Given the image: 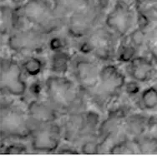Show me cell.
<instances>
[{
  "mask_svg": "<svg viewBox=\"0 0 157 156\" xmlns=\"http://www.w3.org/2000/svg\"><path fill=\"white\" fill-rule=\"evenodd\" d=\"M101 143L97 138H89L83 142L81 146L82 153L92 154L100 153V147Z\"/></svg>",
  "mask_w": 157,
  "mask_h": 156,
  "instance_id": "obj_22",
  "label": "cell"
},
{
  "mask_svg": "<svg viewBox=\"0 0 157 156\" xmlns=\"http://www.w3.org/2000/svg\"><path fill=\"white\" fill-rule=\"evenodd\" d=\"M91 2V0H55L54 7L56 13L63 18L85 8Z\"/></svg>",
  "mask_w": 157,
  "mask_h": 156,
  "instance_id": "obj_15",
  "label": "cell"
},
{
  "mask_svg": "<svg viewBox=\"0 0 157 156\" xmlns=\"http://www.w3.org/2000/svg\"><path fill=\"white\" fill-rule=\"evenodd\" d=\"M57 153L59 154H78L79 151H77L76 149L71 147L70 145H63L58 149Z\"/></svg>",
  "mask_w": 157,
  "mask_h": 156,
  "instance_id": "obj_26",
  "label": "cell"
},
{
  "mask_svg": "<svg viewBox=\"0 0 157 156\" xmlns=\"http://www.w3.org/2000/svg\"><path fill=\"white\" fill-rule=\"evenodd\" d=\"M47 33L33 27L13 32L9 36L8 45L16 53L32 52L43 48Z\"/></svg>",
  "mask_w": 157,
  "mask_h": 156,
  "instance_id": "obj_9",
  "label": "cell"
},
{
  "mask_svg": "<svg viewBox=\"0 0 157 156\" xmlns=\"http://www.w3.org/2000/svg\"><path fill=\"white\" fill-rule=\"evenodd\" d=\"M62 129L57 124L51 123L33 128L31 135V147L37 152L53 153L59 148Z\"/></svg>",
  "mask_w": 157,
  "mask_h": 156,
  "instance_id": "obj_8",
  "label": "cell"
},
{
  "mask_svg": "<svg viewBox=\"0 0 157 156\" xmlns=\"http://www.w3.org/2000/svg\"><path fill=\"white\" fill-rule=\"evenodd\" d=\"M20 17L45 33L56 29L62 18L56 13L50 0H27L20 5Z\"/></svg>",
  "mask_w": 157,
  "mask_h": 156,
  "instance_id": "obj_2",
  "label": "cell"
},
{
  "mask_svg": "<svg viewBox=\"0 0 157 156\" xmlns=\"http://www.w3.org/2000/svg\"><path fill=\"white\" fill-rule=\"evenodd\" d=\"M58 113L59 112L48 101L32 100L28 105V117L33 128L55 123L58 118Z\"/></svg>",
  "mask_w": 157,
  "mask_h": 156,
  "instance_id": "obj_13",
  "label": "cell"
},
{
  "mask_svg": "<svg viewBox=\"0 0 157 156\" xmlns=\"http://www.w3.org/2000/svg\"><path fill=\"white\" fill-rule=\"evenodd\" d=\"M45 93L48 101L58 112H73L80 103L78 87L63 75L55 74L48 77L45 80Z\"/></svg>",
  "mask_w": 157,
  "mask_h": 156,
  "instance_id": "obj_1",
  "label": "cell"
},
{
  "mask_svg": "<svg viewBox=\"0 0 157 156\" xmlns=\"http://www.w3.org/2000/svg\"><path fill=\"white\" fill-rule=\"evenodd\" d=\"M140 154H153L157 153V138L153 136H146L139 139L136 143Z\"/></svg>",
  "mask_w": 157,
  "mask_h": 156,
  "instance_id": "obj_18",
  "label": "cell"
},
{
  "mask_svg": "<svg viewBox=\"0 0 157 156\" xmlns=\"http://www.w3.org/2000/svg\"><path fill=\"white\" fill-rule=\"evenodd\" d=\"M136 48L130 42L123 44L118 50V59L122 63H130L134 58Z\"/></svg>",
  "mask_w": 157,
  "mask_h": 156,
  "instance_id": "obj_21",
  "label": "cell"
},
{
  "mask_svg": "<svg viewBox=\"0 0 157 156\" xmlns=\"http://www.w3.org/2000/svg\"><path fill=\"white\" fill-rule=\"evenodd\" d=\"M99 18V10L93 2L68 18V31L75 38H84L94 29Z\"/></svg>",
  "mask_w": 157,
  "mask_h": 156,
  "instance_id": "obj_10",
  "label": "cell"
},
{
  "mask_svg": "<svg viewBox=\"0 0 157 156\" xmlns=\"http://www.w3.org/2000/svg\"><path fill=\"white\" fill-rule=\"evenodd\" d=\"M49 44H50L52 50H55V51H59V49L62 48V41L59 38L52 39Z\"/></svg>",
  "mask_w": 157,
  "mask_h": 156,
  "instance_id": "obj_27",
  "label": "cell"
},
{
  "mask_svg": "<svg viewBox=\"0 0 157 156\" xmlns=\"http://www.w3.org/2000/svg\"><path fill=\"white\" fill-rule=\"evenodd\" d=\"M140 103L146 110H153L157 108V88L155 86L147 88L140 95Z\"/></svg>",
  "mask_w": 157,
  "mask_h": 156,
  "instance_id": "obj_19",
  "label": "cell"
},
{
  "mask_svg": "<svg viewBox=\"0 0 157 156\" xmlns=\"http://www.w3.org/2000/svg\"><path fill=\"white\" fill-rule=\"evenodd\" d=\"M154 73V65L145 57H135L129 64V74L134 80L140 83L148 81Z\"/></svg>",
  "mask_w": 157,
  "mask_h": 156,
  "instance_id": "obj_14",
  "label": "cell"
},
{
  "mask_svg": "<svg viewBox=\"0 0 157 156\" xmlns=\"http://www.w3.org/2000/svg\"><path fill=\"white\" fill-rule=\"evenodd\" d=\"M134 21L135 13L131 6L124 0H116L106 15L105 24L117 38H124L133 27Z\"/></svg>",
  "mask_w": 157,
  "mask_h": 156,
  "instance_id": "obj_7",
  "label": "cell"
},
{
  "mask_svg": "<svg viewBox=\"0 0 157 156\" xmlns=\"http://www.w3.org/2000/svg\"><path fill=\"white\" fill-rule=\"evenodd\" d=\"M16 13L9 5L1 6V34L4 35L11 32L16 23Z\"/></svg>",
  "mask_w": 157,
  "mask_h": 156,
  "instance_id": "obj_16",
  "label": "cell"
},
{
  "mask_svg": "<svg viewBox=\"0 0 157 156\" xmlns=\"http://www.w3.org/2000/svg\"><path fill=\"white\" fill-rule=\"evenodd\" d=\"M0 129L2 137L23 139L30 137L33 126L27 113L12 105L2 104Z\"/></svg>",
  "mask_w": 157,
  "mask_h": 156,
  "instance_id": "obj_3",
  "label": "cell"
},
{
  "mask_svg": "<svg viewBox=\"0 0 157 156\" xmlns=\"http://www.w3.org/2000/svg\"><path fill=\"white\" fill-rule=\"evenodd\" d=\"M22 67L26 74L31 77H35L42 72L44 63L39 58L30 57L24 60V63H22Z\"/></svg>",
  "mask_w": 157,
  "mask_h": 156,
  "instance_id": "obj_20",
  "label": "cell"
},
{
  "mask_svg": "<svg viewBox=\"0 0 157 156\" xmlns=\"http://www.w3.org/2000/svg\"><path fill=\"white\" fill-rule=\"evenodd\" d=\"M100 69L96 63L87 58H77L73 63V70L79 87L93 91L100 81Z\"/></svg>",
  "mask_w": 157,
  "mask_h": 156,
  "instance_id": "obj_12",
  "label": "cell"
},
{
  "mask_svg": "<svg viewBox=\"0 0 157 156\" xmlns=\"http://www.w3.org/2000/svg\"><path fill=\"white\" fill-rule=\"evenodd\" d=\"M115 37L106 27L93 29L85 37L81 50L86 54L91 53L101 59H109L112 53H114Z\"/></svg>",
  "mask_w": 157,
  "mask_h": 156,
  "instance_id": "obj_6",
  "label": "cell"
},
{
  "mask_svg": "<svg viewBox=\"0 0 157 156\" xmlns=\"http://www.w3.org/2000/svg\"><path fill=\"white\" fill-rule=\"evenodd\" d=\"M109 153L114 154H132L136 152L130 143L127 141H121L114 144L109 150Z\"/></svg>",
  "mask_w": 157,
  "mask_h": 156,
  "instance_id": "obj_23",
  "label": "cell"
},
{
  "mask_svg": "<svg viewBox=\"0 0 157 156\" xmlns=\"http://www.w3.org/2000/svg\"><path fill=\"white\" fill-rule=\"evenodd\" d=\"M125 85V77L117 67L107 64L100 69V81L95 91L101 99H109L121 93Z\"/></svg>",
  "mask_w": 157,
  "mask_h": 156,
  "instance_id": "obj_11",
  "label": "cell"
},
{
  "mask_svg": "<svg viewBox=\"0 0 157 156\" xmlns=\"http://www.w3.org/2000/svg\"><path fill=\"white\" fill-rule=\"evenodd\" d=\"M99 124V116L93 112L72 113L64 124V136L71 142L75 143L81 139L93 137Z\"/></svg>",
  "mask_w": 157,
  "mask_h": 156,
  "instance_id": "obj_4",
  "label": "cell"
},
{
  "mask_svg": "<svg viewBox=\"0 0 157 156\" xmlns=\"http://www.w3.org/2000/svg\"><path fill=\"white\" fill-rule=\"evenodd\" d=\"M3 153L7 154H27L29 153V151H28V148L23 144H12L5 148Z\"/></svg>",
  "mask_w": 157,
  "mask_h": 156,
  "instance_id": "obj_25",
  "label": "cell"
},
{
  "mask_svg": "<svg viewBox=\"0 0 157 156\" xmlns=\"http://www.w3.org/2000/svg\"><path fill=\"white\" fill-rule=\"evenodd\" d=\"M11 3L14 5H22L23 3H24L27 0H10Z\"/></svg>",
  "mask_w": 157,
  "mask_h": 156,
  "instance_id": "obj_28",
  "label": "cell"
},
{
  "mask_svg": "<svg viewBox=\"0 0 157 156\" xmlns=\"http://www.w3.org/2000/svg\"><path fill=\"white\" fill-rule=\"evenodd\" d=\"M70 65V58L68 54L57 51L51 59V70L56 74L63 75L67 72Z\"/></svg>",
  "mask_w": 157,
  "mask_h": 156,
  "instance_id": "obj_17",
  "label": "cell"
},
{
  "mask_svg": "<svg viewBox=\"0 0 157 156\" xmlns=\"http://www.w3.org/2000/svg\"><path fill=\"white\" fill-rule=\"evenodd\" d=\"M23 67L16 60L2 59L0 69L1 90L13 96H24L27 91V84L23 78Z\"/></svg>",
  "mask_w": 157,
  "mask_h": 156,
  "instance_id": "obj_5",
  "label": "cell"
},
{
  "mask_svg": "<svg viewBox=\"0 0 157 156\" xmlns=\"http://www.w3.org/2000/svg\"><path fill=\"white\" fill-rule=\"evenodd\" d=\"M129 38H130V42L136 48H138L140 46H141L145 42V34L141 28H139L137 29L134 30L133 32L130 33Z\"/></svg>",
  "mask_w": 157,
  "mask_h": 156,
  "instance_id": "obj_24",
  "label": "cell"
}]
</instances>
